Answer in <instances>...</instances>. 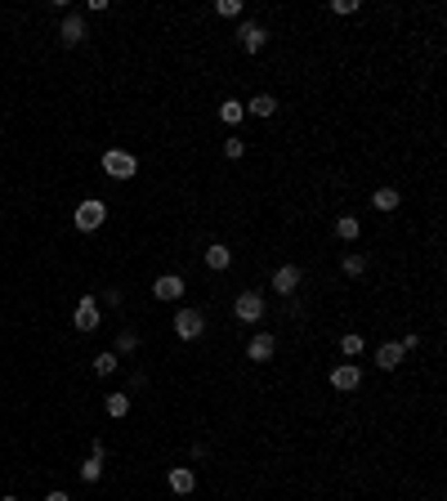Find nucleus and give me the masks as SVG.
<instances>
[{"instance_id": "nucleus-1", "label": "nucleus", "mask_w": 447, "mask_h": 501, "mask_svg": "<svg viewBox=\"0 0 447 501\" xmlns=\"http://www.w3.org/2000/svg\"><path fill=\"white\" fill-rule=\"evenodd\" d=\"M135 170H139L135 153H126V148H108V153H103V175H112V179H135Z\"/></svg>"}, {"instance_id": "nucleus-2", "label": "nucleus", "mask_w": 447, "mask_h": 501, "mask_svg": "<svg viewBox=\"0 0 447 501\" xmlns=\"http://www.w3.org/2000/svg\"><path fill=\"white\" fill-rule=\"evenodd\" d=\"M72 220H76V229H81V233H94V229H103V220H108V206H103L99 197H90V202L76 206Z\"/></svg>"}, {"instance_id": "nucleus-3", "label": "nucleus", "mask_w": 447, "mask_h": 501, "mask_svg": "<svg viewBox=\"0 0 447 501\" xmlns=\"http://www.w3.org/2000/svg\"><path fill=\"white\" fill-rule=\"evenodd\" d=\"M233 314H237V323H260L264 318V296L260 291H242V296L233 300Z\"/></svg>"}, {"instance_id": "nucleus-4", "label": "nucleus", "mask_w": 447, "mask_h": 501, "mask_svg": "<svg viewBox=\"0 0 447 501\" xmlns=\"http://www.w3.org/2000/svg\"><path fill=\"white\" fill-rule=\"evenodd\" d=\"M358 385H363V367L358 363H340L336 372H331V390L336 394H354Z\"/></svg>"}, {"instance_id": "nucleus-5", "label": "nucleus", "mask_w": 447, "mask_h": 501, "mask_svg": "<svg viewBox=\"0 0 447 501\" xmlns=\"http://www.w3.org/2000/svg\"><path fill=\"white\" fill-rule=\"evenodd\" d=\"M202 332H206V318L197 314V309H179L175 314V336L179 340H197Z\"/></svg>"}, {"instance_id": "nucleus-6", "label": "nucleus", "mask_w": 447, "mask_h": 501, "mask_svg": "<svg viewBox=\"0 0 447 501\" xmlns=\"http://www.w3.org/2000/svg\"><path fill=\"white\" fill-rule=\"evenodd\" d=\"M237 41H242L246 54H260L264 41H269V32H264V23H251V18H246V23L237 27Z\"/></svg>"}, {"instance_id": "nucleus-7", "label": "nucleus", "mask_w": 447, "mask_h": 501, "mask_svg": "<svg viewBox=\"0 0 447 501\" xmlns=\"http://www.w3.org/2000/svg\"><path fill=\"white\" fill-rule=\"evenodd\" d=\"M273 354H278V336H269V332L251 336V345H246V358H251V363H269Z\"/></svg>"}, {"instance_id": "nucleus-8", "label": "nucleus", "mask_w": 447, "mask_h": 501, "mask_svg": "<svg viewBox=\"0 0 447 501\" xmlns=\"http://www.w3.org/2000/svg\"><path fill=\"white\" fill-rule=\"evenodd\" d=\"M152 296L157 300H179L184 296V278H179V273H161V278L152 282Z\"/></svg>"}, {"instance_id": "nucleus-9", "label": "nucleus", "mask_w": 447, "mask_h": 501, "mask_svg": "<svg viewBox=\"0 0 447 501\" xmlns=\"http://www.w3.org/2000/svg\"><path fill=\"white\" fill-rule=\"evenodd\" d=\"M99 327V300L85 296L81 305H76V332H94Z\"/></svg>"}, {"instance_id": "nucleus-10", "label": "nucleus", "mask_w": 447, "mask_h": 501, "mask_svg": "<svg viewBox=\"0 0 447 501\" xmlns=\"http://www.w3.org/2000/svg\"><path fill=\"white\" fill-rule=\"evenodd\" d=\"M166 479H170V493H179V497H188V493L197 488V475H193L188 466H170Z\"/></svg>"}, {"instance_id": "nucleus-11", "label": "nucleus", "mask_w": 447, "mask_h": 501, "mask_svg": "<svg viewBox=\"0 0 447 501\" xmlns=\"http://www.w3.org/2000/svg\"><path fill=\"white\" fill-rule=\"evenodd\" d=\"M59 41H63V45H81V41H85V18H81V14H68V18H63Z\"/></svg>"}, {"instance_id": "nucleus-12", "label": "nucleus", "mask_w": 447, "mask_h": 501, "mask_svg": "<svg viewBox=\"0 0 447 501\" xmlns=\"http://www.w3.org/2000/svg\"><path fill=\"white\" fill-rule=\"evenodd\" d=\"M273 287H278V296H291V291L300 287V269L296 264H282V269L273 273Z\"/></svg>"}, {"instance_id": "nucleus-13", "label": "nucleus", "mask_w": 447, "mask_h": 501, "mask_svg": "<svg viewBox=\"0 0 447 501\" xmlns=\"http://www.w3.org/2000/svg\"><path fill=\"white\" fill-rule=\"evenodd\" d=\"M398 363H403V345H398V340H389V345L376 349V367H380V372H394Z\"/></svg>"}, {"instance_id": "nucleus-14", "label": "nucleus", "mask_w": 447, "mask_h": 501, "mask_svg": "<svg viewBox=\"0 0 447 501\" xmlns=\"http://www.w3.org/2000/svg\"><path fill=\"white\" fill-rule=\"evenodd\" d=\"M228 264H233V251L224 247V242H211L206 247V269H215V273H224Z\"/></svg>"}, {"instance_id": "nucleus-15", "label": "nucleus", "mask_w": 447, "mask_h": 501, "mask_svg": "<svg viewBox=\"0 0 447 501\" xmlns=\"http://www.w3.org/2000/svg\"><path fill=\"white\" fill-rule=\"evenodd\" d=\"M246 112H251V117H273V112H278V99H273V94H255V99L246 103Z\"/></svg>"}, {"instance_id": "nucleus-16", "label": "nucleus", "mask_w": 447, "mask_h": 501, "mask_svg": "<svg viewBox=\"0 0 447 501\" xmlns=\"http://www.w3.org/2000/svg\"><path fill=\"white\" fill-rule=\"evenodd\" d=\"M398 202H403V197H398V188H376V193H372V206H376V211H398Z\"/></svg>"}, {"instance_id": "nucleus-17", "label": "nucleus", "mask_w": 447, "mask_h": 501, "mask_svg": "<svg viewBox=\"0 0 447 501\" xmlns=\"http://www.w3.org/2000/svg\"><path fill=\"white\" fill-rule=\"evenodd\" d=\"M358 233H363V224H358L354 215H340L336 220V238L340 242H358Z\"/></svg>"}, {"instance_id": "nucleus-18", "label": "nucleus", "mask_w": 447, "mask_h": 501, "mask_svg": "<svg viewBox=\"0 0 447 501\" xmlns=\"http://www.w3.org/2000/svg\"><path fill=\"white\" fill-rule=\"evenodd\" d=\"M99 479H103V457L90 452V457L81 461V484H99Z\"/></svg>"}, {"instance_id": "nucleus-19", "label": "nucleus", "mask_w": 447, "mask_h": 501, "mask_svg": "<svg viewBox=\"0 0 447 501\" xmlns=\"http://www.w3.org/2000/svg\"><path fill=\"white\" fill-rule=\"evenodd\" d=\"M242 99H224L220 103V121H224V126H237V121H242Z\"/></svg>"}, {"instance_id": "nucleus-20", "label": "nucleus", "mask_w": 447, "mask_h": 501, "mask_svg": "<svg viewBox=\"0 0 447 501\" xmlns=\"http://www.w3.org/2000/svg\"><path fill=\"white\" fill-rule=\"evenodd\" d=\"M103 408H108L112 421H121V417L130 412V394H108V403H103Z\"/></svg>"}, {"instance_id": "nucleus-21", "label": "nucleus", "mask_w": 447, "mask_h": 501, "mask_svg": "<svg viewBox=\"0 0 447 501\" xmlns=\"http://www.w3.org/2000/svg\"><path fill=\"white\" fill-rule=\"evenodd\" d=\"M340 354H345V358H358V354H363V336L345 332V336H340Z\"/></svg>"}, {"instance_id": "nucleus-22", "label": "nucleus", "mask_w": 447, "mask_h": 501, "mask_svg": "<svg viewBox=\"0 0 447 501\" xmlns=\"http://www.w3.org/2000/svg\"><path fill=\"white\" fill-rule=\"evenodd\" d=\"M340 269H345L349 278H363V273H367V260H363V255H345V260H340Z\"/></svg>"}, {"instance_id": "nucleus-23", "label": "nucleus", "mask_w": 447, "mask_h": 501, "mask_svg": "<svg viewBox=\"0 0 447 501\" xmlns=\"http://www.w3.org/2000/svg\"><path fill=\"white\" fill-rule=\"evenodd\" d=\"M130 349H139V332H130V327H126V332L117 336V354H130Z\"/></svg>"}, {"instance_id": "nucleus-24", "label": "nucleus", "mask_w": 447, "mask_h": 501, "mask_svg": "<svg viewBox=\"0 0 447 501\" xmlns=\"http://www.w3.org/2000/svg\"><path fill=\"white\" fill-rule=\"evenodd\" d=\"M94 372H99V376H112V372H117V354H99V358H94Z\"/></svg>"}, {"instance_id": "nucleus-25", "label": "nucleus", "mask_w": 447, "mask_h": 501, "mask_svg": "<svg viewBox=\"0 0 447 501\" xmlns=\"http://www.w3.org/2000/svg\"><path fill=\"white\" fill-rule=\"evenodd\" d=\"M215 14H224V18H237V14H242V0H220V5H215Z\"/></svg>"}, {"instance_id": "nucleus-26", "label": "nucleus", "mask_w": 447, "mask_h": 501, "mask_svg": "<svg viewBox=\"0 0 447 501\" xmlns=\"http://www.w3.org/2000/svg\"><path fill=\"white\" fill-rule=\"evenodd\" d=\"M242 153H246V144H242V139H224V157H228V162H237Z\"/></svg>"}, {"instance_id": "nucleus-27", "label": "nucleus", "mask_w": 447, "mask_h": 501, "mask_svg": "<svg viewBox=\"0 0 447 501\" xmlns=\"http://www.w3.org/2000/svg\"><path fill=\"white\" fill-rule=\"evenodd\" d=\"M331 14H358V0H331Z\"/></svg>"}, {"instance_id": "nucleus-28", "label": "nucleus", "mask_w": 447, "mask_h": 501, "mask_svg": "<svg viewBox=\"0 0 447 501\" xmlns=\"http://www.w3.org/2000/svg\"><path fill=\"white\" fill-rule=\"evenodd\" d=\"M398 345H403V354H407V349H416V345H421V336H416V332H407L403 340H398Z\"/></svg>"}, {"instance_id": "nucleus-29", "label": "nucleus", "mask_w": 447, "mask_h": 501, "mask_svg": "<svg viewBox=\"0 0 447 501\" xmlns=\"http://www.w3.org/2000/svg\"><path fill=\"white\" fill-rule=\"evenodd\" d=\"M45 501H72L68 493H59V488H54V493H45Z\"/></svg>"}, {"instance_id": "nucleus-30", "label": "nucleus", "mask_w": 447, "mask_h": 501, "mask_svg": "<svg viewBox=\"0 0 447 501\" xmlns=\"http://www.w3.org/2000/svg\"><path fill=\"white\" fill-rule=\"evenodd\" d=\"M0 501H18V497H0Z\"/></svg>"}]
</instances>
